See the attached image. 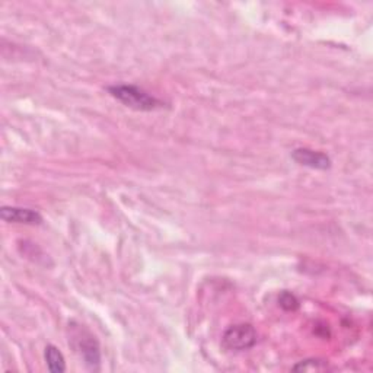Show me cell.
Returning a JSON list of instances; mask_svg holds the SVG:
<instances>
[{
  "label": "cell",
  "mask_w": 373,
  "mask_h": 373,
  "mask_svg": "<svg viewBox=\"0 0 373 373\" xmlns=\"http://www.w3.org/2000/svg\"><path fill=\"white\" fill-rule=\"evenodd\" d=\"M108 92L126 106L137 109V111H153V109L162 106V102L159 99L152 97L149 92L135 85L109 86Z\"/></svg>",
  "instance_id": "obj_1"
},
{
  "label": "cell",
  "mask_w": 373,
  "mask_h": 373,
  "mask_svg": "<svg viewBox=\"0 0 373 373\" xmlns=\"http://www.w3.org/2000/svg\"><path fill=\"white\" fill-rule=\"evenodd\" d=\"M222 343L224 347L228 350L243 352V350H248L257 343V333L254 326L250 324L233 325L225 331Z\"/></svg>",
  "instance_id": "obj_2"
},
{
  "label": "cell",
  "mask_w": 373,
  "mask_h": 373,
  "mask_svg": "<svg viewBox=\"0 0 373 373\" xmlns=\"http://www.w3.org/2000/svg\"><path fill=\"white\" fill-rule=\"evenodd\" d=\"M292 158L295 162H298L302 166H308L312 169H319V171H326L331 168V159L328 158L325 153L317 152L312 149L300 147L292 152Z\"/></svg>",
  "instance_id": "obj_3"
},
{
  "label": "cell",
  "mask_w": 373,
  "mask_h": 373,
  "mask_svg": "<svg viewBox=\"0 0 373 373\" xmlns=\"http://www.w3.org/2000/svg\"><path fill=\"white\" fill-rule=\"evenodd\" d=\"M0 217L8 224H19V225H41L42 217L38 212L24 207H9L5 206L0 210Z\"/></svg>",
  "instance_id": "obj_4"
},
{
  "label": "cell",
  "mask_w": 373,
  "mask_h": 373,
  "mask_svg": "<svg viewBox=\"0 0 373 373\" xmlns=\"http://www.w3.org/2000/svg\"><path fill=\"white\" fill-rule=\"evenodd\" d=\"M79 348H80V353L86 365H90L91 367L97 369V366H99V362H101L99 346L97 340L90 334H86V337L82 336V340H79Z\"/></svg>",
  "instance_id": "obj_5"
},
{
  "label": "cell",
  "mask_w": 373,
  "mask_h": 373,
  "mask_svg": "<svg viewBox=\"0 0 373 373\" xmlns=\"http://www.w3.org/2000/svg\"><path fill=\"white\" fill-rule=\"evenodd\" d=\"M44 356H46V362H47V366H49L50 372L61 373V372L66 370L64 356H63V353L60 352V350L56 346L49 344L46 347V353H44Z\"/></svg>",
  "instance_id": "obj_6"
},
{
  "label": "cell",
  "mask_w": 373,
  "mask_h": 373,
  "mask_svg": "<svg viewBox=\"0 0 373 373\" xmlns=\"http://www.w3.org/2000/svg\"><path fill=\"white\" fill-rule=\"evenodd\" d=\"M279 302H280L281 308H284L286 311H295V310L299 308L298 299L292 293H289V292H283L281 296H280V299H279Z\"/></svg>",
  "instance_id": "obj_7"
}]
</instances>
